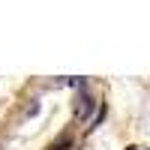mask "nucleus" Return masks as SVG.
Masks as SVG:
<instances>
[{
    "label": "nucleus",
    "mask_w": 150,
    "mask_h": 150,
    "mask_svg": "<svg viewBox=\"0 0 150 150\" xmlns=\"http://www.w3.org/2000/svg\"><path fill=\"white\" fill-rule=\"evenodd\" d=\"M72 144V138H69V135H63V138H57L54 144H51V150H63V147H69Z\"/></svg>",
    "instance_id": "1"
}]
</instances>
